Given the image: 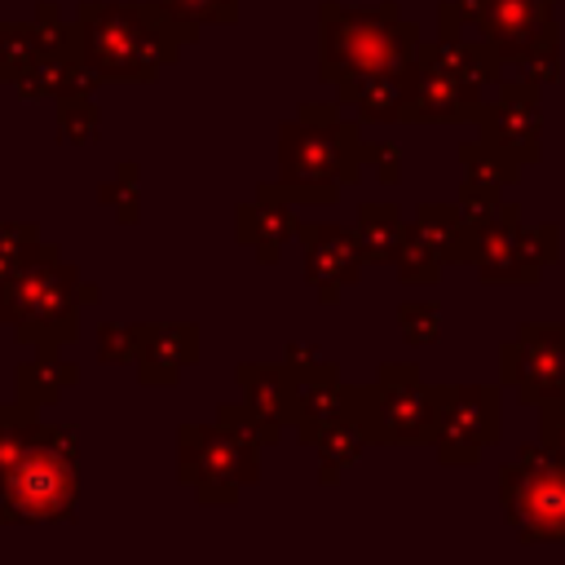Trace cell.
<instances>
[{"label":"cell","mask_w":565,"mask_h":565,"mask_svg":"<svg viewBox=\"0 0 565 565\" xmlns=\"http://www.w3.org/2000/svg\"><path fill=\"white\" fill-rule=\"evenodd\" d=\"M75 26L88 66L106 84H154L199 40L163 0H84L75 4Z\"/></svg>","instance_id":"6da1fadb"},{"label":"cell","mask_w":565,"mask_h":565,"mask_svg":"<svg viewBox=\"0 0 565 565\" xmlns=\"http://www.w3.org/2000/svg\"><path fill=\"white\" fill-rule=\"evenodd\" d=\"M366 172L362 119H340V102H300L278 124V190L296 207H335L344 185Z\"/></svg>","instance_id":"7a4b0ae2"},{"label":"cell","mask_w":565,"mask_h":565,"mask_svg":"<svg viewBox=\"0 0 565 565\" xmlns=\"http://www.w3.org/2000/svg\"><path fill=\"white\" fill-rule=\"evenodd\" d=\"M97 300L102 291L79 278V265L57 243H40L0 287V327L26 349H66L79 335V305Z\"/></svg>","instance_id":"3957f363"},{"label":"cell","mask_w":565,"mask_h":565,"mask_svg":"<svg viewBox=\"0 0 565 565\" xmlns=\"http://www.w3.org/2000/svg\"><path fill=\"white\" fill-rule=\"evenodd\" d=\"M419 26L402 18L397 0L353 9L340 0L318 4V79L340 84L349 75L402 71L419 49Z\"/></svg>","instance_id":"277c9868"},{"label":"cell","mask_w":565,"mask_h":565,"mask_svg":"<svg viewBox=\"0 0 565 565\" xmlns=\"http://www.w3.org/2000/svg\"><path fill=\"white\" fill-rule=\"evenodd\" d=\"M79 503V433L71 424H44L18 468L0 481V525L75 521Z\"/></svg>","instance_id":"5b68a950"},{"label":"cell","mask_w":565,"mask_h":565,"mask_svg":"<svg viewBox=\"0 0 565 565\" xmlns=\"http://www.w3.org/2000/svg\"><path fill=\"white\" fill-rule=\"evenodd\" d=\"M344 411L366 428L371 446H433L437 437V397L419 362H380L371 384H349Z\"/></svg>","instance_id":"8992f818"},{"label":"cell","mask_w":565,"mask_h":565,"mask_svg":"<svg viewBox=\"0 0 565 565\" xmlns=\"http://www.w3.org/2000/svg\"><path fill=\"white\" fill-rule=\"evenodd\" d=\"M499 503L516 543H565V459L543 441H525L499 468Z\"/></svg>","instance_id":"52a82bcc"},{"label":"cell","mask_w":565,"mask_h":565,"mask_svg":"<svg viewBox=\"0 0 565 565\" xmlns=\"http://www.w3.org/2000/svg\"><path fill=\"white\" fill-rule=\"evenodd\" d=\"M561 260V225H525L516 203H499V212L472 230V265L486 287H534L547 265Z\"/></svg>","instance_id":"ba28073f"},{"label":"cell","mask_w":565,"mask_h":565,"mask_svg":"<svg viewBox=\"0 0 565 565\" xmlns=\"http://www.w3.org/2000/svg\"><path fill=\"white\" fill-rule=\"evenodd\" d=\"M177 477L194 490L199 503L234 508L238 494L260 481V455H247L230 433H221V424H181Z\"/></svg>","instance_id":"9c48e42d"},{"label":"cell","mask_w":565,"mask_h":565,"mask_svg":"<svg viewBox=\"0 0 565 565\" xmlns=\"http://www.w3.org/2000/svg\"><path fill=\"white\" fill-rule=\"evenodd\" d=\"M486 40L499 49L508 75L561 84V26L556 0H490Z\"/></svg>","instance_id":"30bf717a"},{"label":"cell","mask_w":565,"mask_h":565,"mask_svg":"<svg viewBox=\"0 0 565 565\" xmlns=\"http://www.w3.org/2000/svg\"><path fill=\"white\" fill-rule=\"evenodd\" d=\"M437 397V463L472 468L503 437V402L490 384H433Z\"/></svg>","instance_id":"8fae6325"},{"label":"cell","mask_w":565,"mask_h":565,"mask_svg":"<svg viewBox=\"0 0 565 565\" xmlns=\"http://www.w3.org/2000/svg\"><path fill=\"white\" fill-rule=\"evenodd\" d=\"M499 384L516 388L521 406L565 397V322H521L499 344Z\"/></svg>","instance_id":"7c38bea8"},{"label":"cell","mask_w":565,"mask_h":565,"mask_svg":"<svg viewBox=\"0 0 565 565\" xmlns=\"http://www.w3.org/2000/svg\"><path fill=\"white\" fill-rule=\"evenodd\" d=\"M543 84L525 79V75H503L494 84V102L481 106L477 128L486 141L503 146L508 154H516L525 168L543 159Z\"/></svg>","instance_id":"4fadbf2b"},{"label":"cell","mask_w":565,"mask_h":565,"mask_svg":"<svg viewBox=\"0 0 565 565\" xmlns=\"http://www.w3.org/2000/svg\"><path fill=\"white\" fill-rule=\"evenodd\" d=\"M402 75H406L402 124H477L486 106L481 84H463L424 57H411Z\"/></svg>","instance_id":"5bb4252c"},{"label":"cell","mask_w":565,"mask_h":565,"mask_svg":"<svg viewBox=\"0 0 565 565\" xmlns=\"http://www.w3.org/2000/svg\"><path fill=\"white\" fill-rule=\"evenodd\" d=\"M296 243L305 252V282L318 291L322 305H335L340 291L362 278L366 256H362L358 230L335 225V221H300Z\"/></svg>","instance_id":"9a60e30c"},{"label":"cell","mask_w":565,"mask_h":565,"mask_svg":"<svg viewBox=\"0 0 565 565\" xmlns=\"http://www.w3.org/2000/svg\"><path fill=\"white\" fill-rule=\"evenodd\" d=\"M291 375V433L300 446H313L318 433L349 406V384L340 380V366L331 358L318 362H282Z\"/></svg>","instance_id":"2e32d148"},{"label":"cell","mask_w":565,"mask_h":565,"mask_svg":"<svg viewBox=\"0 0 565 565\" xmlns=\"http://www.w3.org/2000/svg\"><path fill=\"white\" fill-rule=\"evenodd\" d=\"M234 234H238V243H247L256 252L260 265H278L282 260V247L300 234L296 203L278 190V181H260L256 185V199L252 203H238Z\"/></svg>","instance_id":"e0dca14e"},{"label":"cell","mask_w":565,"mask_h":565,"mask_svg":"<svg viewBox=\"0 0 565 565\" xmlns=\"http://www.w3.org/2000/svg\"><path fill=\"white\" fill-rule=\"evenodd\" d=\"M199 362V322H137V380L146 388L177 384Z\"/></svg>","instance_id":"ac0fdd59"},{"label":"cell","mask_w":565,"mask_h":565,"mask_svg":"<svg viewBox=\"0 0 565 565\" xmlns=\"http://www.w3.org/2000/svg\"><path fill=\"white\" fill-rule=\"evenodd\" d=\"M234 380L243 388V402L247 411L256 415L260 424V437L265 446H278L282 441V428L291 424V375L282 362H238L234 366Z\"/></svg>","instance_id":"d6986e66"},{"label":"cell","mask_w":565,"mask_h":565,"mask_svg":"<svg viewBox=\"0 0 565 565\" xmlns=\"http://www.w3.org/2000/svg\"><path fill=\"white\" fill-rule=\"evenodd\" d=\"M415 57L441 66L446 75H455L463 84H481V88H494L508 75L499 49L490 40H481V35H441L437 31L433 40H419Z\"/></svg>","instance_id":"ffe728a7"},{"label":"cell","mask_w":565,"mask_h":565,"mask_svg":"<svg viewBox=\"0 0 565 565\" xmlns=\"http://www.w3.org/2000/svg\"><path fill=\"white\" fill-rule=\"evenodd\" d=\"M102 84H106V79L88 66L84 49H75V53H62V57H40V62L13 84V93L26 97V102H35V97L57 102V97H75V93H97Z\"/></svg>","instance_id":"44dd1931"},{"label":"cell","mask_w":565,"mask_h":565,"mask_svg":"<svg viewBox=\"0 0 565 565\" xmlns=\"http://www.w3.org/2000/svg\"><path fill=\"white\" fill-rule=\"evenodd\" d=\"M402 71L349 75V79L335 84V102L353 106V115L362 124H402V102H406V75Z\"/></svg>","instance_id":"7402d4cb"},{"label":"cell","mask_w":565,"mask_h":565,"mask_svg":"<svg viewBox=\"0 0 565 565\" xmlns=\"http://www.w3.org/2000/svg\"><path fill=\"white\" fill-rule=\"evenodd\" d=\"M75 380H79V366H75L71 358H62V349H35V358L18 362V371H13L18 397L31 402V406H40V411H44V406H57L62 393H66Z\"/></svg>","instance_id":"603a6c76"},{"label":"cell","mask_w":565,"mask_h":565,"mask_svg":"<svg viewBox=\"0 0 565 565\" xmlns=\"http://www.w3.org/2000/svg\"><path fill=\"white\" fill-rule=\"evenodd\" d=\"M411 225L437 247V256L446 265H472V230H468L459 203H433V199H424L415 207V221Z\"/></svg>","instance_id":"cb8c5ba5"},{"label":"cell","mask_w":565,"mask_h":565,"mask_svg":"<svg viewBox=\"0 0 565 565\" xmlns=\"http://www.w3.org/2000/svg\"><path fill=\"white\" fill-rule=\"evenodd\" d=\"M406 216L397 203H358V216H353V230H358V243H362V256L366 265H393L397 247H402V234H406Z\"/></svg>","instance_id":"d4e9b609"},{"label":"cell","mask_w":565,"mask_h":565,"mask_svg":"<svg viewBox=\"0 0 565 565\" xmlns=\"http://www.w3.org/2000/svg\"><path fill=\"white\" fill-rule=\"evenodd\" d=\"M366 446H371L366 428H362L349 411H340V415L318 433V441H313V450H318V481H322V486H335L340 472H344L349 463H358V455H362Z\"/></svg>","instance_id":"484cf974"},{"label":"cell","mask_w":565,"mask_h":565,"mask_svg":"<svg viewBox=\"0 0 565 565\" xmlns=\"http://www.w3.org/2000/svg\"><path fill=\"white\" fill-rule=\"evenodd\" d=\"M44 433L40 424V406L13 397V402H0V481L18 468V459L31 450V441Z\"/></svg>","instance_id":"4316f807"},{"label":"cell","mask_w":565,"mask_h":565,"mask_svg":"<svg viewBox=\"0 0 565 565\" xmlns=\"http://www.w3.org/2000/svg\"><path fill=\"white\" fill-rule=\"evenodd\" d=\"M44 57L35 18L31 22H0V84H18L35 62Z\"/></svg>","instance_id":"83f0119b"},{"label":"cell","mask_w":565,"mask_h":565,"mask_svg":"<svg viewBox=\"0 0 565 565\" xmlns=\"http://www.w3.org/2000/svg\"><path fill=\"white\" fill-rule=\"evenodd\" d=\"M459 163H463V177H477V181H494V185H516L521 181V159L508 154L503 146L494 141H463L459 146Z\"/></svg>","instance_id":"f1b7e54d"},{"label":"cell","mask_w":565,"mask_h":565,"mask_svg":"<svg viewBox=\"0 0 565 565\" xmlns=\"http://www.w3.org/2000/svg\"><path fill=\"white\" fill-rule=\"evenodd\" d=\"M97 203L106 212H115L119 225H137L141 221V168L132 159H124L115 168V177H106L97 185Z\"/></svg>","instance_id":"f546056e"},{"label":"cell","mask_w":565,"mask_h":565,"mask_svg":"<svg viewBox=\"0 0 565 565\" xmlns=\"http://www.w3.org/2000/svg\"><path fill=\"white\" fill-rule=\"evenodd\" d=\"M53 128H57V141H62V146H88V141H97L102 115H97V102H93V93L57 97V110H53Z\"/></svg>","instance_id":"4dcf8cb0"},{"label":"cell","mask_w":565,"mask_h":565,"mask_svg":"<svg viewBox=\"0 0 565 565\" xmlns=\"http://www.w3.org/2000/svg\"><path fill=\"white\" fill-rule=\"evenodd\" d=\"M441 265H446V260L437 256V247H433L415 225H406L402 247H397V256H393L397 278H402V282H419V287H428V282L441 278Z\"/></svg>","instance_id":"1f68e13d"},{"label":"cell","mask_w":565,"mask_h":565,"mask_svg":"<svg viewBox=\"0 0 565 565\" xmlns=\"http://www.w3.org/2000/svg\"><path fill=\"white\" fill-rule=\"evenodd\" d=\"M397 331L415 349L433 344L441 335V305L437 300H402L397 305Z\"/></svg>","instance_id":"d6a6232c"},{"label":"cell","mask_w":565,"mask_h":565,"mask_svg":"<svg viewBox=\"0 0 565 565\" xmlns=\"http://www.w3.org/2000/svg\"><path fill=\"white\" fill-rule=\"evenodd\" d=\"M40 247L35 221H0V287L18 274V265Z\"/></svg>","instance_id":"836d02e7"},{"label":"cell","mask_w":565,"mask_h":565,"mask_svg":"<svg viewBox=\"0 0 565 565\" xmlns=\"http://www.w3.org/2000/svg\"><path fill=\"white\" fill-rule=\"evenodd\" d=\"M490 0H441L437 4V31L441 35H481L486 40Z\"/></svg>","instance_id":"e575fe53"},{"label":"cell","mask_w":565,"mask_h":565,"mask_svg":"<svg viewBox=\"0 0 565 565\" xmlns=\"http://www.w3.org/2000/svg\"><path fill=\"white\" fill-rule=\"evenodd\" d=\"M163 9L172 18H181L185 26L203 31V26H234L238 22V0H163Z\"/></svg>","instance_id":"d590c367"},{"label":"cell","mask_w":565,"mask_h":565,"mask_svg":"<svg viewBox=\"0 0 565 565\" xmlns=\"http://www.w3.org/2000/svg\"><path fill=\"white\" fill-rule=\"evenodd\" d=\"M97 362L102 366H132L137 362V322H97Z\"/></svg>","instance_id":"8d00e7d4"},{"label":"cell","mask_w":565,"mask_h":565,"mask_svg":"<svg viewBox=\"0 0 565 565\" xmlns=\"http://www.w3.org/2000/svg\"><path fill=\"white\" fill-rule=\"evenodd\" d=\"M459 212H463V221H468V230H477V225H486L494 212H499V203H503V185H494V181H477V177H463L459 181Z\"/></svg>","instance_id":"74e56055"},{"label":"cell","mask_w":565,"mask_h":565,"mask_svg":"<svg viewBox=\"0 0 565 565\" xmlns=\"http://www.w3.org/2000/svg\"><path fill=\"white\" fill-rule=\"evenodd\" d=\"M216 424H221V433H230L247 455H260V450H265L260 424H256V415L247 411V402H221V406H216Z\"/></svg>","instance_id":"f35d334b"},{"label":"cell","mask_w":565,"mask_h":565,"mask_svg":"<svg viewBox=\"0 0 565 565\" xmlns=\"http://www.w3.org/2000/svg\"><path fill=\"white\" fill-rule=\"evenodd\" d=\"M366 168L380 185H397L402 181V150L393 141H366Z\"/></svg>","instance_id":"ab89813d"},{"label":"cell","mask_w":565,"mask_h":565,"mask_svg":"<svg viewBox=\"0 0 565 565\" xmlns=\"http://www.w3.org/2000/svg\"><path fill=\"white\" fill-rule=\"evenodd\" d=\"M539 441L565 459V397L539 406Z\"/></svg>","instance_id":"60d3db41"}]
</instances>
